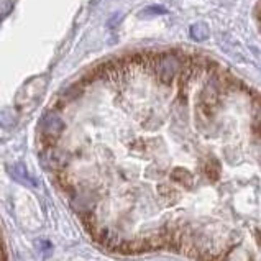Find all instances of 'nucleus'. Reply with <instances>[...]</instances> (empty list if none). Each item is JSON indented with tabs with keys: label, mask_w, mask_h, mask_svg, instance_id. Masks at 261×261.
Returning <instances> with one entry per match:
<instances>
[{
	"label": "nucleus",
	"mask_w": 261,
	"mask_h": 261,
	"mask_svg": "<svg viewBox=\"0 0 261 261\" xmlns=\"http://www.w3.org/2000/svg\"><path fill=\"white\" fill-rule=\"evenodd\" d=\"M0 261H9V253H7V248H5V243H4L2 233H0Z\"/></svg>",
	"instance_id": "423d86ee"
},
{
	"label": "nucleus",
	"mask_w": 261,
	"mask_h": 261,
	"mask_svg": "<svg viewBox=\"0 0 261 261\" xmlns=\"http://www.w3.org/2000/svg\"><path fill=\"white\" fill-rule=\"evenodd\" d=\"M191 36L196 41H202L208 36V28L204 23H197L191 27Z\"/></svg>",
	"instance_id": "7ed1b4c3"
},
{
	"label": "nucleus",
	"mask_w": 261,
	"mask_h": 261,
	"mask_svg": "<svg viewBox=\"0 0 261 261\" xmlns=\"http://www.w3.org/2000/svg\"><path fill=\"white\" fill-rule=\"evenodd\" d=\"M154 72L161 84H171L181 72V59L176 55H163L154 66Z\"/></svg>",
	"instance_id": "f257e3e1"
},
{
	"label": "nucleus",
	"mask_w": 261,
	"mask_h": 261,
	"mask_svg": "<svg viewBox=\"0 0 261 261\" xmlns=\"http://www.w3.org/2000/svg\"><path fill=\"white\" fill-rule=\"evenodd\" d=\"M161 13H168V10L165 9V7H148L146 10H143V15H161Z\"/></svg>",
	"instance_id": "39448f33"
},
{
	"label": "nucleus",
	"mask_w": 261,
	"mask_h": 261,
	"mask_svg": "<svg viewBox=\"0 0 261 261\" xmlns=\"http://www.w3.org/2000/svg\"><path fill=\"white\" fill-rule=\"evenodd\" d=\"M205 174L208 176V179H211V181H217L219 176H220V166H219V163L215 161L214 168H212V161L208 163V165L205 166Z\"/></svg>",
	"instance_id": "20e7f679"
},
{
	"label": "nucleus",
	"mask_w": 261,
	"mask_h": 261,
	"mask_svg": "<svg viewBox=\"0 0 261 261\" xmlns=\"http://www.w3.org/2000/svg\"><path fill=\"white\" fill-rule=\"evenodd\" d=\"M171 179H173L174 182L184 186V188H192V184H194V176L184 168H176L173 173H171Z\"/></svg>",
	"instance_id": "f03ea898"
}]
</instances>
